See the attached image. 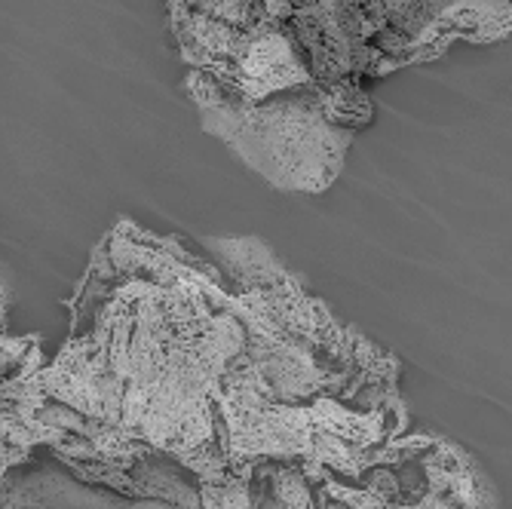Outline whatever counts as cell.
Segmentation results:
<instances>
[]
</instances>
